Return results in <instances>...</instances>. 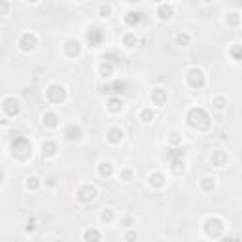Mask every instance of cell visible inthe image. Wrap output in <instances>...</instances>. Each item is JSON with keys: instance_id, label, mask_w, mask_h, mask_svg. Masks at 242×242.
<instances>
[{"instance_id": "52a82bcc", "label": "cell", "mask_w": 242, "mask_h": 242, "mask_svg": "<svg viewBox=\"0 0 242 242\" xmlns=\"http://www.w3.org/2000/svg\"><path fill=\"white\" fill-rule=\"evenodd\" d=\"M99 40H100V34H99V32H96V28H95L93 32H89V42H91L93 45H95L96 42H99Z\"/></svg>"}, {"instance_id": "5b68a950", "label": "cell", "mask_w": 242, "mask_h": 242, "mask_svg": "<svg viewBox=\"0 0 242 242\" xmlns=\"http://www.w3.org/2000/svg\"><path fill=\"white\" fill-rule=\"evenodd\" d=\"M81 201H89V199H95V189L93 187H85L81 193H80Z\"/></svg>"}, {"instance_id": "277c9868", "label": "cell", "mask_w": 242, "mask_h": 242, "mask_svg": "<svg viewBox=\"0 0 242 242\" xmlns=\"http://www.w3.org/2000/svg\"><path fill=\"white\" fill-rule=\"evenodd\" d=\"M4 106H6V112H8L10 116H13V114L19 112V102H17L15 99H8V100L4 102Z\"/></svg>"}, {"instance_id": "9a60e30c", "label": "cell", "mask_w": 242, "mask_h": 242, "mask_svg": "<svg viewBox=\"0 0 242 242\" xmlns=\"http://www.w3.org/2000/svg\"><path fill=\"white\" fill-rule=\"evenodd\" d=\"M112 108H114V110H119V102H117V100H112Z\"/></svg>"}, {"instance_id": "3957f363", "label": "cell", "mask_w": 242, "mask_h": 242, "mask_svg": "<svg viewBox=\"0 0 242 242\" xmlns=\"http://www.w3.org/2000/svg\"><path fill=\"white\" fill-rule=\"evenodd\" d=\"M189 81H191V85L193 87H197V85H203V74H201V70H191L189 72Z\"/></svg>"}, {"instance_id": "2e32d148", "label": "cell", "mask_w": 242, "mask_h": 242, "mask_svg": "<svg viewBox=\"0 0 242 242\" xmlns=\"http://www.w3.org/2000/svg\"><path fill=\"white\" fill-rule=\"evenodd\" d=\"M0 178H2V174H0Z\"/></svg>"}, {"instance_id": "ba28073f", "label": "cell", "mask_w": 242, "mask_h": 242, "mask_svg": "<svg viewBox=\"0 0 242 242\" xmlns=\"http://www.w3.org/2000/svg\"><path fill=\"white\" fill-rule=\"evenodd\" d=\"M23 44H25V45H23L25 49H30L32 44H34V38H32V36H25V38H23Z\"/></svg>"}, {"instance_id": "5bb4252c", "label": "cell", "mask_w": 242, "mask_h": 242, "mask_svg": "<svg viewBox=\"0 0 242 242\" xmlns=\"http://www.w3.org/2000/svg\"><path fill=\"white\" fill-rule=\"evenodd\" d=\"M131 15H136V21L140 19V15H138V13H131ZM127 21H129V23H134V17H127Z\"/></svg>"}, {"instance_id": "30bf717a", "label": "cell", "mask_w": 242, "mask_h": 242, "mask_svg": "<svg viewBox=\"0 0 242 242\" xmlns=\"http://www.w3.org/2000/svg\"><path fill=\"white\" fill-rule=\"evenodd\" d=\"M100 167H102V168H100V172H102V176H108V174L112 172V168H110V165H108V163H102Z\"/></svg>"}, {"instance_id": "8992f818", "label": "cell", "mask_w": 242, "mask_h": 242, "mask_svg": "<svg viewBox=\"0 0 242 242\" xmlns=\"http://www.w3.org/2000/svg\"><path fill=\"white\" fill-rule=\"evenodd\" d=\"M85 240L87 242H99V233H96L95 229L93 231H87L85 233Z\"/></svg>"}, {"instance_id": "8fae6325", "label": "cell", "mask_w": 242, "mask_h": 242, "mask_svg": "<svg viewBox=\"0 0 242 242\" xmlns=\"http://www.w3.org/2000/svg\"><path fill=\"white\" fill-rule=\"evenodd\" d=\"M55 119H57V117H55L53 114H49V116H45V117H44V121H47V125H55V123H57Z\"/></svg>"}, {"instance_id": "7a4b0ae2", "label": "cell", "mask_w": 242, "mask_h": 242, "mask_svg": "<svg viewBox=\"0 0 242 242\" xmlns=\"http://www.w3.org/2000/svg\"><path fill=\"white\" fill-rule=\"evenodd\" d=\"M47 95H49V99H51L53 102H61V100L64 99V89L59 87V85H53L49 91H47Z\"/></svg>"}, {"instance_id": "7c38bea8", "label": "cell", "mask_w": 242, "mask_h": 242, "mask_svg": "<svg viewBox=\"0 0 242 242\" xmlns=\"http://www.w3.org/2000/svg\"><path fill=\"white\" fill-rule=\"evenodd\" d=\"M142 117H144V119H146V121H150V119H153V114H152L150 110H146V112H144V114H142Z\"/></svg>"}, {"instance_id": "4fadbf2b", "label": "cell", "mask_w": 242, "mask_h": 242, "mask_svg": "<svg viewBox=\"0 0 242 242\" xmlns=\"http://www.w3.org/2000/svg\"><path fill=\"white\" fill-rule=\"evenodd\" d=\"M203 182H204L203 187H204V189H210V182H214V180H208V178H206V180H203Z\"/></svg>"}, {"instance_id": "9c48e42d", "label": "cell", "mask_w": 242, "mask_h": 242, "mask_svg": "<svg viewBox=\"0 0 242 242\" xmlns=\"http://www.w3.org/2000/svg\"><path fill=\"white\" fill-rule=\"evenodd\" d=\"M121 136H123V134H121L119 131H112V132H110V140H112V142H117Z\"/></svg>"}, {"instance_id": "6da1fadb", "label": "cell", "mask_w": 242, "mask_h": 242, "mask_svg": "<svg viewBox=\"0 0 242 242\" xmlns=\"http://www.w3.org/2000/svg\"><path fill=\"white\" fill-rule=\"evenodd\" d=\"M189 123L191 127H199V129H206L208 127V117L203 110H191L189 114Z\"/></svg>"}]
</instances>
